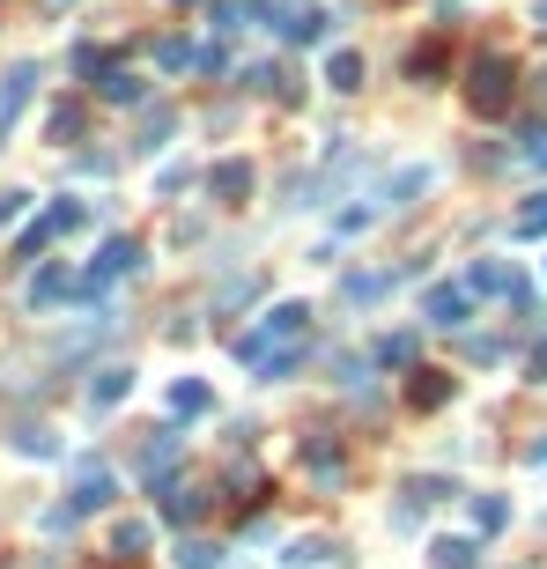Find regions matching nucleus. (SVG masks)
Returning <instances> with one entry per match:
<instances>
[{"label":"nucleus","instance_id":"nucleus-1","mask_svg":"<svg viewBox=\"0 0 547 569\" xmlns=\"http://www.w3.org/2000/svg\"><path fill=\"white\" fill-rule=\"evenodd\" d=\"M303 333H311V311H303V303H274L266 319H252L245 333H237V363L274 385V377H289V370H296Z\"/></svg>","mask_w":547,"mask_h":569},{"label":"nucleus","instance_id":"nucleus-2","mask_svg":"<svg viewBox=\"0 0 547 569\" xmlns=\"http://www.w3.org/2000/svg\"><path fill=\"white\" fill-rule=\"evenodd\" d=\"M466 96H473V112H481V119H496V112L510 104V60H496V52H489V60H473V67H466Z\"/></svg>","mask_w":547,"mask_h":569},{"label":"nucleus","instance_id":"nucleus-3","mask_svg":"<svg viewBox=\"0 0 547 569\" xmlns=\"http://www.w3.org/2000/svg\"><path fill=\"white\" fill-rule=\"evenodd\" d=\"M119 274H141V244H133V237H112V244H104L82 288H104V282H119Z\"/></svg>","mask_w":547,"mask_h":569},{"label":"nucleus","instance_id":"nucleus-4","mask_svg":"<svg viewBox=\"0 0 547 569\" xmlns=\"http://www.w3.org/2000/svg\"><path fill=\"white\" fill-rule=\"evenodd\" d=\"M466 311H473V288L466 282H444V288L421 296V319L429 325H466Z\"/></svg>","mask_w":547,"mask_h":569},{"label":"nucleus","instance_id":"nucleus-5","mask_svg":"<svg viewBox=\"0 0 547 569\" xmlns=\"http://www.w3.org/2000/svg\"><path fill=\"white\" fill-rule=\"evenodd\" d=\"M112 466H96V458H82V466H75V510H104V503H112Z\"/></svg>","mask_w":547,"mask_h":569},{"label":"nucleus","instance_id":"nucleus-6","mask_svg":"<svg viewBox=\"0 0 547 569\" xmlns=\"http://www.w3.org/2000/svg\"><path fill=\"white\" fill-rule=\"evenodd\" d=\"M429 185H437V170H429V163H407V170L378 193V207H415V193H429Z\"/></svg>","mask_w":547,"mask_h":569},{"label":"nucleus","instance_id":"nucleus-7","mask_svg":"<svg viewBox=\"0 0 547 569\" xmlns=\"http://www.w3.org/2000/svg\"><path fill=\"white\" fill-rule=\"evenodd\" d=\"M473 555H481V540H466V532L429 540V569H473Z\"/></svg>","mask_w":547,"mask_h":569},{"label":"nucleus","instance_id":"nucleus-8","mask_svg":"<svg viewBox=\"0 0 547 569\" xmlns=\"http://www.w3.org/2000/svg\"><path fill=\"white\" fill-rule=\"evenodd\" d=\"M208 193H214V201H245V193H252V163H237V156L214 163V170H208Z\"/></svg>","mask_w":547,"mask_h":569},{"label":"nucleus","instance_id":"nucleus-9","mask_svg":"<svg viewBox=\"0 0 547 569\" xmlns=\"http://www.w3.org/2000/svg\"><path fill=\"white\" fill-rule=\"evenodd\" d=\"M200 510H208V488H164V518L170 526H193V518H200Z\"/></svg>","mask_w":547,"mask_h":569},{"label":"nucleus","instance_id":"nucleus-10","mask_svg":"<svg viewBox=\"0 0 547 569\" xmlns=\"http://www.w3.org/2000/svg\"><path fill=\"white\" fill-rule=\"evenodd\" d=\"M208 406H214V392L200 377H178V385H170V414H178V422H193V414H208Z\"/></svg>","mask_w":547,"mask_h":569},{"label":"nucleus","instance_id":"nucleus-11","mask_svg":"<svg viewBox=\"0 0 547 569\" xmlns=\"http://www.w3.org/2000/svg\"><path fill=\"white\" fill-rule=\"evenodd\" d=\"M326 81H334V89H363V52H355V44H334V52H326Z\"/></svg>","mask_w":547,"mask_h":569},{"label":"nucleus","instance_id":"nucleus-12","mask_svg":"<svg viewBox=\"0 0 547 569\" xmlns=\"http://www.w3.org/2000/svg\"><path fill=\"white\" fill-rule=\"evenodd\" d=\"M133 392V370H96V385H89V406L104 414V406H119Z\"/></svg>","mask_w":547,"mask_h":569},{"label":"nucleus","instance_id":"nucleus-13","mask_svg":"<svg viewBox=\"0 0 547 569\" xmlns=\"http://www.w3.org/2000/svg\"><path fill=\"white\" fill-rule=\"evenodd\" d=\"M282 30H289V44H326V38H334V15H318V8H303V15H289Z\"/></svg>","mask_w":547,"mask_h":569},{"label":"nucleus","instance_id":"nucleus-14","mask_svg":"<svg viewBox=\"0 0 547 569\" xmlns=\"http://www.w3.org/2000/svg\"><path fill=\"white\" fill-rule=\"evenodd\" d=\"M303 466H311L318 481H340V444L334 437H303Z\"/></svg>","mask_w":547,"mask_h":569},{"label":"nucleus","instance_id":"nucleus-15","mask_svg":"<svg viewBox=\"0 0 547 569\" xmlns=\"http://www.w3.org/2000/svg\"><path fill=\"white\" fill-rule=\"evenodd\" d=\"M407 400H415V406H444V400H452V377H444V370H415Z\"/></svg>","mask_w":547,"mask_h":569},{"label":"nucleus","instance_id":"nucleus-16","mask_svg":"<svg viewBox=\"0 0 547 569\" xmlns=\"http://www.w3.org/2000/svg\"><path fill=\"white\" fill-rule=\"evenodd\" d=\"M385 288H392V274H348V282H340V303H355V311H363V303H378Z\"/></svg>","mask_w":547,"mask_h":569},{"label":"nucleus","instance_id":"nucleus-17","mask_svg":"<svg viewBox=\"0 0 547 569\" xmlns=\"http://www.w3.org/2000/svg\"><path fill=\"white\" fill-rule=\"evenodd\" d=\"M504 526H510V503H504V495H473V532L489 540V532H504Z\"/></svg>","mask_w":547,"mask_h":569},{"label":"nucleus","instance_id":"nucleus-18","mask_svg":"<svg viewBox=\"0 0 547 569\" xmlns=\"http://www.w3.org/2000/svg\"><path fill=\"white\" fill-rule=\"evenodd\" d=\"M282 562H289V569H326V562H334V540H289Z\"/></svg>","mask_w":547,"mask_h":569},{"label":"nucleus","instance_id":"nucleus-19","mask_svg":"<svg viewBox=\"0 0 547 569\" xmlns=\"http://www.w3.org/2000/svg\"><path fill=\"white\" fill-rule=\"evenodd\" d=\"M170 562H178V569H222V547H214V540H178Z\"/></svg>","mask_w":547,"mask_h":569},{"label":"nucleus","instance_id":"nucleus-20","mask_svg":"<svg viewBox=\"0 0 547 569\" xmlns=\"http://www.w3.org/2000/svg\"><path fill=\"white\" fill-rule=\"evenodd\" d=\"M30 81H38V67H15V75H8V89H0V119H15V112L30 104Z\"/></svg>","mask_w":547,"mask_h":569},{"label":"nucleus","instance_id":"nucleus-21","mask_svg":"<svg viewBox=\"0 0 547 569\" xmlns=\"http://www.w3.org/2000/svg\"><path fill=\"white\" fill-rule=\"evenodd\" d=\"M444 60H452V52H444V44H421L415 60H407V81H421V89H429V81L444 75Z\"/></svg>","mask_w":547,"mask_h":569},{"label":"nucleus","instance_id":"nucleus-22","mask_svg":"<svg viewBox=\"0 0 547 569\" xmlns=\"http://www.w3.org/2000/svg\"><path fill=\"white\" fill-rule=\"evenodd\" d=\"M170 458H178V437H170V429H164L156 444L141 451V474H148V481H164V474H170Z\"/></svg>","mask_w":547,"mask_h":569},{"label":"nucleus","instance_id":"nucleus-23","mask_svg":"<svg viewBox=\"0 0 547 569\" xmlns=\"http://www.w3.org/2000/svg\"><path fill=\"white\" fill-rule=\"evenodd\" d=\"M148 540H156V532L141 526V518H127V526L112 532V555H119V562H133V555H141V547H148Z\"/></svg>","mask_w":547,"mask_h":569},{"label":"nucleus","instance_id":"nucleus-24","mask_svg":"<svg viewBox=\"0 0 547 569\" xmlns=\"http://www.w3.org/2000/svg\"><path fill=\"white\" fill-rule=\"evenodd\" d=\"M96 89H104V96H112V104H141V81H133L127 67H112V75L96 81Z\"/></svg>","mask_w":547,"mask_h":569},{"label":"nucleus","instance_id":"nucleus-25","mask_svg":"<svg viewBox=\"0 0 547 569\" xmlns=\"http://www.w3.org/2000/svg\"><path fill=\"white\" fill-rule=\"evenodd\" d=\"M378 363H392V370L415 363V333H385V340H378Z\"/></svg>","mask_w":547,"mask_h":569},{"label":"nucleus","instance_id":"nucleus-26","mask_svg":"<svg viewBox=\"0 0 547 569\" xmlns=\"http://www.w3.org/2000/svg\"><path fill=\"white\" fill-rule=\"evenodd\" d=\"M156 60H164V67H200V52H193L185 38H164L156 44Z\"/></svg>","mask_w":547,"mask_h":569},{"label":"nucleus","instance_id":"nucleus-27","mask_svg":"<svg viewBox=\"0 0 547 569\" xmlns=\"http://www.w3.org/2000/svg\"><path fill=\"white\" fill-rule=\"evenodd\" d=\"M518 237H547V193L525 207V215H518Z\"/></svg>","mask_w":547,"mask_h":569},{"label":"nucleus","instance_id":"nucleus-28","mask_svg":"<svg viewBox=\"0 0 547 569\" xmlns=\"http://www.w3.org/2000/svg\"><path fill=\"white\" fill-rule=\"evenodd\" d=\"M67 288H75V282H67V274H60V267H52V274H38V288H30V296H38V303H60V296H67Z\"/></svg>","mask_w":547,"mask_h":569},{"label":"nucleus","instance_id":"nucleus-29","mask_svg":"<svg viewBox=\"0 0 547 569\" xmlns=\"http://www.w3.org/2000/svg\"><path fill=\"white\" fill-rule=\"evenodd\" d=\"M15 451H30V458H44V451H52V437H44V429H15Z\"/></svg>","mask_w":547,"mask_h":569},{"label":"nucleus","instance_id":"nucleus-30","mask_svg":"<svg viewBox=\"0 0 547 569\" xmlns=\"http://www.w3.org/2000/svg\"><path fill=\"white\" fill-rule=\"evenodd\" d=\"M525 466H533V474L547 466V437H541V444H525Z\"/></svg>","mask_w":547,"mask_h":569},{"label":"nucleus","instance_id":"nucleus-31","mask_svg":"<svg viewBox=\"0 0 547 569\" xmlns=\"http://www.w3.org/2000/svg\"><path fill=\"white\" fill-rule=\"evenodd\" d=\"M525 156H533V163H541V170H547V141H541V133H533V148H525Z\"/></svg>","mask_w":547,"mask_h":569},{"label":"nucleus","instance_id":"nucleus-32","mask_svg":"<svg viewBox=\"0 0 547 569\" xmlns=\"http://www.w3.org/2000/svg\"><path fill=\"white\" fill-rule=\"evenodd\" d=\"M533 23H541V30H547V0H533Z\"/></svg>","mask_w":547,"mask_h":569},{"label":"nucleus","instance_id":"nucleus-33","mask_svg":"<svg viewBox=\"0 0 547 569\" xmlns=\"http://www.w3.org/2000/svg\"><path fill=\"white\" fill-rule=\"evenodd\" d=\"M541 89H547V67H541Z\"/></svg>","mask_w":547,"mask_h":569},{"label":"nucleus","instance_id":"nucleus-34","mask_svg":"<svg viewBox=\"0 0 547 569\" xmlns=\"http://www.w3.org/2000/svg\"><path fill=\"white\" fill-rule=\"evenodd\" d=\"M178 8H193V0H178Z\"/></svg>","mask_w":547,"mask_h":569}]
</instances>
